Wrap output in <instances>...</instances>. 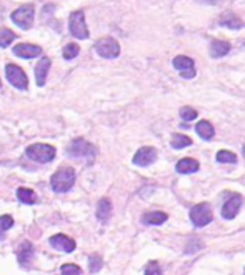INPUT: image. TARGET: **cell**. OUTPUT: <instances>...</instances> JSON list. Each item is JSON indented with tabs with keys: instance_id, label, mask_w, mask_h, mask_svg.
<instances>
[{
	"instance_id": "1",
	"label": "cell",
	"mask_w": 245,
	"mask_h": 275,
	"mask_svg": "<svg viewBox=\"0 0 245 275\" xmlns=\"http://www.w3.org/2000/svg\"><path fill=\"white\" fill-rule=\"evenodd\" d=\"M74 183H75V170L72 167H60L50 178V185L53 192H58V194L69 192L74 187Z\"/></svg>"
},
{
	"instance_id": "2",
	"label": "cell",
	"mask_w": 245,
	"mask_h": 275,
	"mask_svg": "<svg viewBox=\"0 0 245 275\" xmlns=\"http://www.w3.org/2000/svg\"><path fill=\"white\" fill-rule=\"evenodd\" d=\"M25 154H27V157L30 160H34V162L47 164L55 159L57 150H55V147H52L49 144H34V145L27 147Z\"/></svg>"
},
{
	"instance_id": "3",
	"label": "cell",
	"mask_w": 245,
	"mask_h": 275,
	"mask_svg": "<svg viewBox=\"0 0 245 275\" xmlns=\"http://www.w3.org/2000/svg\"><path fill=\"white\" fill-rule=\"evenodd\" d=\"M34 17H35V12H34V5H32V3L20 5L17 10H13L10 15L13 24L24 30L32 29V25H34Z\"/></svg>"
},
{
	"instance_id": "4",
	"label": "cell",
	"mask_w": 245,
	"mask_h": 275,
	"mask_svg": "<svg viewBox=\"0 0 245 275\" xmlns=\"http://www.w3.org/2000/svg\"><path fill=\"white\" fill-rule=\"evenodd\" d=\"M95 152H97V150H95V145H92L85 139H75L70 144L69 150H67V154H69L70 157L87 159V160H94Z\"/></svg>"
},
{
	"instance_id": "5",
	"label": "cell",
	"mask_w": 245,
	"mask_h": 275,
	"mask_svg": "<svg viewBox=\"0 0 245 275\" xmlns=\"http://www.w3.org/2000/svg\"><path fill=\"white\" fill-rule=\"evenodd\" d=\"M69 29L70 34L79 40H85L89 39V29L87 24H85V13L82 10H77L70 15L69 18Z\"/></svg>"
},
{
	"instance_id": "6",
	"label": "cell",
	"mask_w": 245,
	"mask_h": 275,
	"mask_svg": "<svg viewBox=\"0 0 245 275\" xmlns=\"http://www.w3.org/2000/svg\"><path fill=\"white\" fill-rule=\"evenodd\" d=\"M212 219H214V215H212V209L208 207V204H198L190 210V222L197 228L208 225Z\"/></svg>"
},
{
	"instance_id": "7",
	"label": "cell",
	"mask_w": 245,
	"mask_h": 275,
	"mask_svg": "<svg viewBox=\"0 0 245 275\" xmlns=\"http://www.w3.org/2000/svg\"><path fill=\"white\" fill-rule=\"evenodd\" d=\"M95 52L103 58H115L120 54V45L112 37H103L95 44Z\"/></svg>"
},
{
	"instance_id": "8",
	"label": "cell",
	"mask_w": 245,
	"mask_h": 275,
	"mask_svg": "<svg viewBox=\"0 0 245 275\" xmlns=\"http://www.w3.org/2000/svg\"><path fill=\"white\" fill-rule=\"evenodd\" d=\"M5 75L7 80L19 90H27L29 89V79H27L25 72L22 70L19 65H13V63H8L5 67Z\"/></svg>"
},
{
	"instance_id": "9",
	"label": "cell",
	"mask_w": 245,
	"mask_h": 275,
	"mask_svg": "<svg viewBox=\"0 0 245 275\" xmlns=\"http://www.w3.org/2000/svg\"><path fill=\"white\" fill-rule=\"evenodd\" d=\"M174 68H177L180 73H182L184 79H192L195 77V68H194V60L190 57H185V55H179V57L174 58Z\"/></svg>"
},
{
	"instance_id": "10",
	"label": "cell",
	"mask_w": 245,
	"mask_h": 275,
	"mask_svg": "<svg viewBox=\"0 0 245 275\" xmlns=\"http://www.w3.org/2000/svg\"><path fill=\"white\" fill-rule=\"evenodd\" d=\"M155 159H157V150L153 147H142L134 155V164L139 165V167H147L152 162H155Z\"/></svg>"
},
{
	"instance_id": "11",
	"label": "cell",
	"mask_w": 245,
	"mask_h": 275,
	"mask_svg": "<svg viewBox=\"0 0 245 275\" xmlns=\"http://www.w3.org/2000/svg\"><path fill=\"white\" fill-rule=\"evenodd\" d=\"M13 55L30 60V58H35V57H39V55H42V47H40V45H32V44H19L13 47Z\"/></svg>"
},
{
	"instance_id": "12",
	"label": "cell",
	"mask_w": 245,
	"mask_h": 275,
	"mask_svg": "<svg viewBox=\"0 0 245 275\" xmlns=\"http://www.w3.org/2000/svg\"><path fill=\"white\" fill-rule=\"evenodd\" d=\"M242 202H244V199L240 195L230 197V199L224 204V207H222V217L227 219V220L235 219V215L239 214L240 207H242Z\"/></svg>"
},
{
	"instance_id": "13",
	"label": "cell",
	"mask_w": 245,
	"mask_h": 275,
	"mask_svg": "<svg viewBox=\"0 0 245 275\" xmlns=\"http://www.w3.org/2000/svg\"><path fill=\"white\" fill-rule=\"evenodd\" d=\"M50 245L53 247V249L57 250H62V252H67V254H70V252L75 250V242L74 238L63 235V233H57V235L50 237Z\"/></svg>"
},
{
	"instance_id": "14",
	"label": "cell",
	"mask_w": 245,
	"mask_h": 275,
	"mask_svg": "<svg viewBox=\"0 0 245 275\" xmlns=\"http://www.w3.org/2000/svg\"><path fill=\"white\" fill-rule=\"evenodd\" d=\"M17 260H19L22 267H29L32 260H34V247H32V244H29V242L20 244L19 250H17Z\"/></svg>"
},
{
	"instance_id": "15",
	"label": "cell",
	"mask_w": 245,
	"mask_h": 275,
	"mask_svg": "<svg viewBox=\"0 0 245 275\" xmlns=\"http://www.w3.org/2000/svg\"><path fill=\"white\" fill-rule=\"evenodd\" d=\"M49 68H50V58L42 57L40 58V62L37 63V67H35V80H37L39 87H42L45 84V80H47Z\"/></svg>"
},
{
	"instance_id": "16",
	"label": "cell",
	"mask_w": 245,
	"mask_h": 275,
	"mask_svg": "<svg viewBox=\"0 0 245 275\" xmlns=\"http://www.w3.org/2000/svg\"><path fill=\"white\" fill-rule=\"evenodd\" d=\"M219 24H220L222 27H227V29H232V30H239V29H242V27H244L242 18L237 17V15H235V13H232V12H225L224 15L220 17Z\"/></svg>"
},
{
	"instance_id": "17",
	"label": "cell",
	"mask_w": 245,
	"mask_h": 275,
	"mask_svg": "<svg viewBox=\"0 0 245 275\" xmlns=\"http://www.w3.org/2000/svg\"><path fill=\"white\" fill-rule=\"evenodd\" d=\"M112 215V202L107 199V197H103V199L98 200L97 204V219L100 220L102 223L108 222V219H110Z\"/></svg>"
},
{
	"instance_id": "18",
	"label": "cell",
	"mask_w": 245,
	"mask_h": 275,
	"mask_svg": "<svg viewBox=\"0 0 245 275\" xmlns=\"http://www.w3.org/2000/svg\"><path fill=\"white\" fill-rule=\"evenodd\" d=\"M198 168H200V165H198L197 160L189 159V157L179 160L175 165V170L179 173H194V172H197Z\"/></svg>"
},
{
	"instance_id": "19",
	"label": "cell",
	"mask_w": 245,
	"mask_h": 275,
	"mask_svg": "<svg viewBox=\"0 0 245 275\" xmlns=\"http://www.w3.org/2000/svg\"><path fill=\"white\" fill-rule=\"evenodd\" d=\"M230 52V44L225 40H212L210 42V55L214 58H220Z\"/></svg>"
},
{
	"instance_id": "20",
	"label": "cell",
	"mask_w": 245,
	"mask_h": 275,
	"mask_svg": "<svg viewBox=\"0 0 245 275\" xmlns=\"http://www.w3.org/2000/svg\"><path fill=\"white\" fill-rule=\"evenodd\" d=\"M169 215L165 212H148L142 217V223L145 225H162L163 222H167Z\"/></svg>"
},
{
	"instance_id": "21",
	"label": "cell",
	"mask_w": 245,
	"mask_h": 275,
	"mask_svg": "<svg viewBox=\"0 0 245 275\" xmlns=\"http://www.w3.org/2000/svg\"><path fill=\"white\" fill-rule=\"evenodd\" d=\"M195 130H197V134L200 135V139H203V140H210L212 137L215 135L214 125H212L208 120H200L197 125H195Z\"/></svg>"
},
{
	"instance_id": "22",
	"label": "cell",
	"mask_w": 245,
	"mask_h": 275,
	"mask_svg": "<svg viewBox=\"0 0 245 275\" xmlns=\"http://www.w3.org/2000/svg\"><path fill=\"white\" fill-rule=\"evenodd\" d=\"M17 197H19V200L22 204H27V205H32L37 202V194L32 189H27V187H20V189L17 190Z\"/></svg>"
},
{
	"instance_id": "23",
	"label": "cell",
	"mask_w": 245,
	"mask_h": 275,
	"mask_svg": "<svg viewBox=\"0 0 245 275\" xmlns=\"http://www.w3.org/2000/svg\"><path fill=\"white\" fill-rule=\"evenodd\" d=\"M13 40H15V34L10 29H7V27H2L0 29V47L7 49Z\"/></svg>"
},
{
	"instance_id": "24",
	"label": "cell",
	"mask_w": 245,
	"mask_h": 275,
	"mask_svg": "<svg viewBox=\"0 0 245 275\" xmlns=\"http://www.w3.org/2000/svg\"><path fill=\"white\" fill-rule=\"evenodd\" d=\"M189 145H192V140H190L187 135H182V134L172 135V149L179 150V149H184V147H189Z\"/></svg>"
},
{
	"instance_id": "25",
	"label": "cell",
	"mask_w": 245,
	"mask_h": 275,
	"mask_svg": "<svg viewBox=\"0 0 245 275\" xmlns=\"http://www.w3.org/2000/svg\"><path fill=\"white\" fill-rule=\"evenodd\" d=\"M217 162L220 164H235L237 162V155L234 152H230V150H220V152H217L215 155Z\"/></svg>"
},
{
	"instance_id": "26",
	"label": "cell",
	"mask_w": 245,
	"mask_h": 275,
	"mask_svg": "<svg viewBox=\"0 0 245 275\" xmlns=\"http://www.w3.org/2000/svg\"><path fill=\"white\" fill-rule=\"evenodd\" d=\"M79 54H80V47L77 44L65 45L63 50H62V55H63V58H65V60H72V58H75Z\"/></svg>"
},
{
	"instance_id": "27",
	"label": "cell",
	"mask_w": 245,
	"mask_h": 275,
	"mask_svg": "<svg viewBox=\"0 0 245 275\" xmlns=\"http://www.w3.org/2000/svg\"><path fill=\"white\" fill-rule=\"evenodd\" d=\"M102 257L98 255V254H94V255H90L89 257V269H90V272L95 274V272H98V270L102 269Z\"/></svg>"
},
{
	"instance_id": "28",
	"label": "cell",
	"mask_w": 245,
	"mask_h": 275,
	"mask_svg": "<svg viewBox=\"0 0 245 275\" xmlns=\"http://www.w3.org/2000/svg\"><path fill=\"white\" fill-rule=\"evenodd\" d=\"M60 272L62 275H80L82 269L75 264H63L60 267Z\"/></svg>"
},
{
	"instance_id": "29",
	"label": "cell",
	"mask_w": 245,
	"mask_h": 275,
	"mask_svg": "<svg viewBox=\"0 0 245 275\" xmlns=\"http://www.w3.org/2000/svg\"><path fill=\"white\" fill-rule=\"evenodd\" d=\"M198 115V112L192 107H182L180 109V117L184 118L185 122H190V120H195V117Z\"/></svg>"
},
{
	"instance_id": "30",
	"label": "cell",
	"mask_w": 245,
	"mask_h": 275,
	"mask_svg": "<svg viewBox=\"0 0 245 275\" xmlns=\"http://www.w3.org/2000/svg\"><path fill=\"white\" fill-rule=\"evenodd\" d=\"M12 225H13L12 215H2V217H0V233L7 232L8 228H12Z\"/></svg>"
},
{
	"instance_id": "31",
	"label": "cell",
	"mask_w": 245,
	"mask_h": 275,
	"mask_svg": "<svg viewBox=\"0 0 245 275\" xmlns=\"http://www.w3.org/2000/svg\"><path fill=\"white\" fill-rule=\"evenodd\" d=\"M144 275H162V269L158 262H148L147 267H145V274Z\"/></svg>"
},
{
	"instance_id": "32",
	"label": "cell",
	"mask_w": 245,
	"mask_h": 275,
	"mask_svg": "<svg viewBox=\"0 0 245 275\" xmlns=\"http://www.w3.org/2000/svg\"><path fill=\"white\" fill-rule=\"evenodd\" d=\"M200 2H203V3H212V5H215L219 0H200Z\"/></svg>"
},
{
	"instance_id": "33",
	"label": "cell",
	"mask_w": 245,
	"mask_h": 275,
	"mask_svg": "<svg viewBox=\"0 0 245 275\" xmlns=\"http://www.w3.org/2000/svg\"><path fill=\"white\" fill-rule=\"evenodd\" d=\"M244 157H245V147H244Z\"/></svg>"
},
{
	"instance_id": "34",
	"label": "cell",
	"mask_w": 245,
	"mask_h": 275,
	"mask_svg": "<svg viewBox=\"0 0 245 275\" xmlns=\"http://www.w3.org/2000/svg\"><path fill=\"white\" fill-rule=\"evenodd\" d=\"M0 85H2V82H0Z\"/></svg>"
}]
</instances>
